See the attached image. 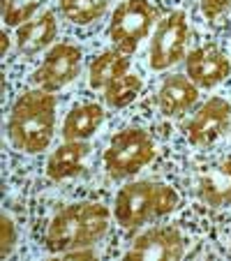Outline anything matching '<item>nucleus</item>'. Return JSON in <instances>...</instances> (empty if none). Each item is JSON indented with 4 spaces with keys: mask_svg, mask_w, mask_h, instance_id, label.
Wrapping results in <instances>:
<instances>
[{
    "mask_svg": "<svg viewBox=\"0 0 231 261\" xmlns=\"http://www.w3.org/2000/svg\"><path fill=\"white\" fill-rule=\"evenodd\" d=\"M111 227V213L104 203L79 201L65 206L51 217L44 247L51 254H65L76 247H95Z\"/></svg>",
    "mask_w": 231,
    "mask_h": 261,
    "instance_id": "obj_1",
    "label": "nucleus"
},
{
    "mask_svg": "<svg viewBox=\"0 0 231 261\" xmlns=\"http://www.w3.org/2000/svg\"><path fill=\"white\" fill-rule=\"evenodd\" d=\"M56 132V97L42 88H30L12 104L7 134L16 150L28 155L44 153Z\"/></svg>",
    "mask_w": 231,
    "mask_h": 261,
    "instance_id": "obj_2",
    "label": "nucleus"
},
{
    "mask_svg": "<svg viewBox=\"0 0 231 261\" xmlns=\"http://www.w3.org/2000/svg\"><path fill=\"white\" fill-rule=\"evenodd\" d=\"M181 206L176 190L160 180H132L125 182L113 199V217L123 229H134L150 224L160 217L173 213Z\"/></svg>",
    "mask_w": 231,
    "mask_h": 261,
    "instance_id": "obj_3",
    "label": "nucleus"
},
{
    "mask_svg": "<svg viewBox=\"0 0 231 261\" xmlns=\"http://www.w3.org/2000/svg\"><path fill=\"white\" fill-rule=\"evenodd\" d=\"M155 153H158V146L146 129H120L118 134H113L109 148L104 150V171L113 180H125L139 173L143 167H148L155 160Z\"/></svg>",
    "mask_w": 231,
    "mask_h": 261,
    "instance_id": "obj_4",
    "label": "nucleus"
},
{
    "mask_svg": "<svg viewBox=\"0 0 231 261\" xmlns=\"http://www.w3.org/2000/svg\"><path fill=\"white\" fill-rule=\"evenodd\" d=\"M158 23V10L148 0H123L109 21V40L116 49L132 56Z\"/></svg>",
    "mask_w": 231,
    "mask_h": 261,
    "instance_id": "obj_5",
    "label": "nucleus"
},
{
    "mask_svg": "<svg viewBox=\"0 0 231 261\" xmlns=\"http://www.w3.org/2000/svg\"><path fill=\"white\" fill-rule=\"evenodd\" d=\"M190 37V25H187L185 12L173 10L155 25V33L150 37V49H148V63L155 72L169 69L185 58V46Z\"/></svg>",
    "mask_w": 231,
    "mask_h": 261,
    "instance_id": "obj_6",
    "label": "nucleus"
},
{
    "mask_svg": "<svg viewBox=\"0 0 231 261\" xmlns=\"http://www.w3.org/2000/svg\"><path fill=\"white\" fill-rule=\"evenodd\" d=\"M81 49L67 42H58L46 51L42 65L33 72L30 81L35 88H42L46 93H58L65 86H69L81 74Z\"/></svg>",
    "mask_w": 231,
    "mask_h": 261,
    "instance_id": "obj_7",
    "label": "nucleus"
},
{
    "mask_svg": "<svg viewBox=\"0 0 231 261\" xmlns=\"http://www.w3.org/2000/svg\"><path fill=\"white\" fill-rule=\"evenodd\" d=\"M231 129V104L224 97H211L185 125L187 141L197 148H208L224 139Z\"/></svg>",
    "mask_w": 231,
    "mask_h": 261,
    "instance_id": "obj_8",
    "label": "nucleus"
},
{
    "mask_svg": "<svg viewBox=\"0 0 231 261\" xmlns=\"http://www.w3.org/2000/svg\"><path fill=\"white\" fill-rule=\"evenodd\" d=\"M187 241L176 227H150L139 233L125 252L127 259L143 261H176L185 256Z\"/></svg>",
    "mask_w": 231,
    "mask_h": 261,
    "instance_id": "obj_9",
    "label": "nucleus"
},
{
    "mask_svg": "<svg viewBox=\"0 0 231 261\" xmlns=\"http://www.w3.org/2000/svg\"><path fill=\"white\" fill-rule=\"evenodd\" d=\"M185 72L199 88H215L231 74V60L215 44H206L185 56Z\"/></svg>",
    "mask_w": 231,
    "mask_h": 261,
    "instance_id": "obj_10",
    "label": "nucleus"
},
{
    "mask_svg": "<svg viewBox=\"0 0 231 261\" xmlns=\"http://www.w3.org/2000/svg\"><path fill=\"white\" fill-rule=\"evenodd\" d=\"M199 86L183 74H169L158 90V109L167 118H181L190 114L199 102Z\"/></svg>",
    "mask_w": 231,
    "mask_h": 261,
    "instance_id": "obj_11",
    "label": "nucleus"
},
{
    "mask_svg": "<svg viewBox=\"0 0 231 261\" xmlns=\"http://www.w3.org/2000/svg\"><path fill=\"white\" fill-rule=\"evenodd\" d=\"M56 35H58L56 14L46 10L16 28V49H19L21 56H28V58L37 56L40 51L54 46Z\"/></svg>",
    "mask_w": 231,
    "mask_h": 261,
    "instance_id": "obj_12",
    "label": "nucleus"
},
{
    "mask_svg": "<svg viewBox=\"0 0 231 261\" xmlns=\"http://www.w3.org/2000/svg\"><path fill=\"white\" fill-rule=\"evenodd\" d=\"M197 197L208 208L231 206V160L215 162L199 173Z\"/></svg>",
    "mask_w": 231,
    "mask_h": 261,
    "instance_id": "obj_13",
    "label": "nucleus"
},
{
    "mask_svg": "<svg viewBox=\"0 0 231 261\" xmlns=\"http://www.w3.org/2000/svg\"><path fill=\"white\" fill-rule=\"evenodd\" d=\"M90 155L88 141H65L56 148L46 160V176L51 180H67L79 176Z\"/></svg>",
    "mask_w": 231,
    "mask_h": 261,
    "instance_id": "obj_14",
    "label": "nucleus"
},
{
    "mask_svg": "<svg viewBox=\"0 0 231 261\" xmlns=\"http://www.w3.org/2000/svg\"><path fill=\"white\" fill-rule=\"evenodd\" d=\"M104 118H107V111L102 104H76L74 109H69L63 120V129H60L63 139L65 141H88L102 127Z\"/></svg>",
    "mask_w": 231,
    "mask_h": 261,
    "instance_id": "obj_15",
    "label": "nucleus"
},
{
    "mask_svg": "<svg viewBox=\"0 0 231 261\" xmlns=\"http://www.w3.org/2000/svg\"><path fill=\"white\" fill-rule=\"evenodd\" d=\"M127 72H130V56L127 54H123L120 49L102 51L99 56H95L90 67H88L90 88L104 90L111 81L125 76Z\"/></svg>",
    "mask_w": 231,
    "mask_h": 261,
    "instance_id": "obj_16",
    "label": "nucleus"
},
{
    "mask_svg": "<svg viewBox=\"0 0 231 261\" xmlns=\"http://www.w3.org/2000/svg\"><path fill=\"white\" fill-rule=\"evenodd\" d=\"M60 14L74 25H88L107 14L109 0H58Z\"/></svg>",
    "mask_w": 231,
    "mask_h": 261,
    "instance_id": "obj_17",
    "label": "nucleus"
},
{
    "mask_svg": "<svg viewBox=\"0 0 231 261\" xmlns=\"http://www.w3.org/2000/svg\"><path fill=\"white\" fill-rule=\"evenodd\" d=\"M141 88H143V79H141V76H139V74L127 72L125 76L111 81V84L102 90V93H104V102H107L111 109H125V107H130V104L139 97Z\"/></svg>",
    "mask_w": 231,
    "mask_h": 261,
    "instance_id": "obj_18",
    "label": "nucleus"
},
{
    "mask_svg": "<svg viewBox=\"0 0 231 261\" xmlns=\"http://www.w3.org/2000/svg\"><path fill=\"white\" fill-rule=\"evenodd\" d=\"M46 0H3V21L7 28H19L30 21Z\"/></svg>",
    "mask_w": 231,
    "mask_h": 261,
    "instance_id": "obj_19",
    "label": "nucleus"
},
{
    "mask_svg": "<svg viewBox=\"0 0 231 261\" xmlns=\"http://www.w3.org/2000/svg\"><path fill=\"white\" fill-rule=\"evenodd\" d=\"M16 241H19V231H16L14 220L10 217V213H3L0 217V256L3 259H7L16 250Z\"/></svg>",
    "mask_w": 231,
    "mask_h": 261,
    "instance_id": "obj_20",
    "label": "nucleus"
},
{
    "mask_svg": "<svg viewBox=\"0 0 231 261\" xmlns=\"http://www.w3.org/2000/svg\"><path fill=\"white\" fill-rule=\"evenodd\" d=\"M231 10V0H201V12L208 21L220 19Z\"/></svg>",
    "mask_w": 231,
    "mask_h": 261,
    "instance_id": "obj_21",
    "label": "nucleus"
},
{
    "mask_svg": "<svg viewBox=\"0 0 231 261\" xmlns=\"http://www.w3.org/2000/svg\"><path fill=\"white\" fill-rule=\"evenodd\" d=\"M63 259H95V250L93 247H76V250H69L65 254H60Z\"/></svg>",
    "mask_w": 231,
    "mask_h": 261,
    "instance_id": "obj_22",
    "label": "nucleus"
},
{
    "mask_svg": "<svg viewBox=\"0 0 231 261\" xmlns=\"http://www.w3.org/2000/svg\"><path fill=\"white\" fill-rule=\"evenodd\" d=\"M7 49H10V35L3 33V56L7 54Z\"/></svg>",
    "mask_w": 231,
    "mask_h": 261,
    "instance_id": "obj_23",
    "label": "nucleus"
}]
</instances>
